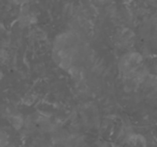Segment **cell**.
<instances>
[{
  "mask_svg": "<svg viewBox=\"0 0 157 147\" xmlns=\"http://www.w3.org/2000/svg\"><path fill=\"white\" fill-rule=\"evenodd\" d=\"M118 69L124 78L134 76L145 70L142 55L138 52H128L120 58Z\"/></svg>",
  "mask_w": 157,
  "mask_h": 147,
  "instance_id": "obj_1",
  "label": "cell"
},
{
  "mask_svg": "<svg viewBox=\"0 0 157 147\" xmlns=\"http://www.w3.org/2000/svg\"><path fill=\"white\" fill-rule=\"evenodd\" d=\"M126 144L132 146H145L147 145L146 138L138 133H131L126 139Z\"/></svg>",
  "mask_w": 157,
  "mask_h": 147,
  "instance_id": "obj_3",
  "label": "cell"
},
{
  "mask_svg": "<svg viewBox=\"0 0 157 147\" xmlns=\"http://www.w3.org/2000/svg\"><path fill=\"white\" fill-rule=\"evenodd\" d=\"M116 43L122 49H128L131 47L135 41V34L129 29L119 30L115 36Z\"/></svg>",
  "mask_w": 157,
  "mask_h": 147,
  "instance_id": "obj_2",
  "label": "cell"
},
{
  "mask_svg": "<svg viewBox=\"0 0 157 147\" xmlns=\"http://www.w3.org/2000/svg\"><path fill=\"white\" fill-rule=\"evenodd\" d=\"M125 1H126V2H132L133 0H125Z\"/></svg>",
  "mask_w": 157,
  "mask_h": 147,
  "instance_id": "obj_6",
  "label": "cell"
},
{
  "mask_svg": "<svg viewBox=\"0 0 157 147\" xmlns=\"http://www.w3.org/2000/svg\"><path fill=\"white\" fill-rule=\"evenodd\" d=\"M148 1H150L151 3H157V0H148Z\"/></svg>",
  "mask_w": 157,
  "mask_h": 147,
  "instance_id": "obj_5",
  "label": "cell"
},
{
  "mask_svg": "<svg viewBox=\"0 0 157 147\" xmlns=\"http://www.w3.org/2000/svg\"><path fill=\"white\" fill-rule=\"evenodd\" d=\"M152 135H153V137H154V139H155V141L157 142V125L154 127V129H153V132H152Z\"/></svg>",
  "mask_w": 157,
  "mask_h": 147,
  "instance_id": "obj_4",
  "label": "cell"
}]
</instances>
